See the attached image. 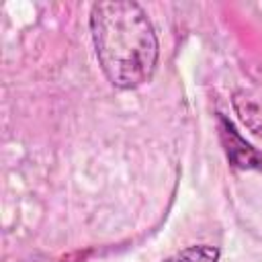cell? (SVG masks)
Returning a JSON list of instances; mask_svg holds the SVG:
<instances>
[{
    "instance_id": "cell-2",
    "label": "cell",
    "mask_w": 262,
    "mask_h": 262,
    "mask_svg": "<svg viewBox=\"0 0 262 262\" xmlns=\"http://www.w3.org/2000/svg\"><path fill=\"white\" fill-rule=\"evenodd\" d=\"M217 123H219V139H221V145L225 149L229 164L239 170L262 172V151H258L252 143H248L237 131V127L223 113L217 115Z\"/></svg>"
},
{
    "instance_id": "cell-1",
    "label": "cell",
    "mask_w": 262,
    "mask_h": 262,
    "mask_svg": "<svg viewBox=\"0 0 262 262\" xmlns=\"http://www.w3.org/2000/svg\"><path fill=\"white\" fill-rule=\"evenodd\" d=\"M90 35L98 63L115 88H139L156 74L160 43L141 4L133 0L92 4Z\"/></svg>"
},
{
    "instance_id": "cell-3",
    "label": "cell",
    "mask_w": 262,
    "mask_h": 262,
    "mask_svg": "<svg viewBox=\"0 0 262 262\" xmlns=\"http://www.w3.org/2000/svg\"><path fill=\"white\" fill-rule=\"evenodd\" d=\"M219 258H221V250L217 246L199 244L180 250L178 254L170 256L166 262H219Z\"/></svg>"
}]
</instances>
